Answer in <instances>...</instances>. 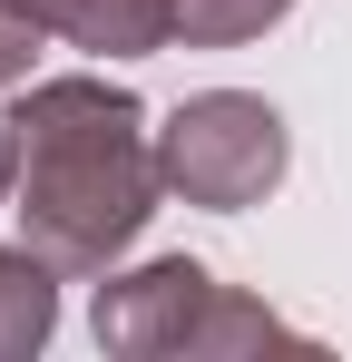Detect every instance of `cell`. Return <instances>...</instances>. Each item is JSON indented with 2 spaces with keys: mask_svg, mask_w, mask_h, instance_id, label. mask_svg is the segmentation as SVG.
Here are the masks:
<instances>
[{
  "mask_svg": "<svg viewBox=\"0 0 352 362\" xmlns=\"http://www.w3.org/2000/svg\"><path fill=\"white\" fill-rule=\"evenodd\" d=\"M167 10H176V40L186 49H245L274 20H293V0H167Z\"/></svg>",
  "mask_w": 352,
  "mask_h": 362,
  "instance_id": "8992f818",
  "label": "cell"
},
{
  "mask_svg": "<svg viewBox=\"0 0 352 362\" xmlns=\"http://www.w3.org/2000/svg\"><path fill=\"white\" fill-rule=\"evenodd\" d=\"M88 333H98V353H127V362H176V353L216 362V353H274V343L313 353L274 303L216 284L196 255H157L137 274H108L98 303H88Z\"/></svg>",
  "mask_w": 352,
  "mask_h": 362,
  "instance_id": "7a4b0ae2",
  "label": "cell"
},
{
  "mask_svg": "<svg viewBox=\"0 0 352 362\" xmlns=\"http://www.w3.org/2000/svg\"><path fill=\"white\" fill-rule=\"evenodd\" d=\"M40 40H49V20H40L30 0H0V88H30V59H40Z\"/></svg>",
  "mask_w": 352,
  "mask_h": 362,
  "instance_id": "52a82bcc",
  "label": "cell"
},
{
  "mask_svg": "<svg viewBox=\"0 0 352 362\" xmlns=\"http://www.w3.org/2000/svg\"><path fill=\"white\" fill-rule=\"evenodd\" d=\"M10 127H20V196H10L20 245H40L59 274H108L167 196L147 108L98 69H69L30 78Z\"/></svg>",
  "mask_w": 352,
  "mask_h": 362,
  "instance_id": "6da1fadb",
  "label": "cell"
},
{
  "mask_svg": "<svg viewBox=\"0 0 352 362\" xmlns=\"http://www.w3.org/2000/svg\"><path fill=\"white\" fill-rule=\"evenodd\" d=\"M10 196H20V127L0 118V206H10Z\"/></svg>",
  "mask_w": 352,
  "mask_h": 362,
  "instance_id": "ba28073f",
  "label": "cell"
},
{
  "mask_svg": "<svg viewBox=\"0 0 352 362\" xmlns=\"http://www.w3.org/2000/svg\"><path fill=\"white\" fill-rule=\"evenodd\" d=\"M293 167L284 108L254 98V88H196L167 127H157V177L176 206H206V216H245L264 206Z\"/></svg>",
  "mask_w": 352,
  "mask_h": 362,
  "instance_id": "3957f363",
  "label": "cell"
},
{
  "mask_svg": "<svg viewBox=\"0 0 352 362\" xmlns=\"http://www.w3.org/2000/svg\"><path fill=\"white\" fill-rule=\"evenodd\" d=\"M59 333V264L40 245H0V362H30Z\"/></svg>",
  "mask_w": 352,
  "mask_h": 362,
  "instance_id": "5b68a950",
  "label": "cell"
},
{
  "mask_svg": "<svg viewBox=\"0 0 352 362\" xmlns=\"http://www.w3.org/2000/svg\"><path fill=\"white\" fill-rule=\"evenodd\" d=\"M30 10L49 20L69 49H88V59H157L176 40L167 0H30Z\"/></svg>",
  "mask_w": 352,
  "mask_h": 362,
  "instance_id": "277c9868",
  "label": "cell"
}]
</instances>
